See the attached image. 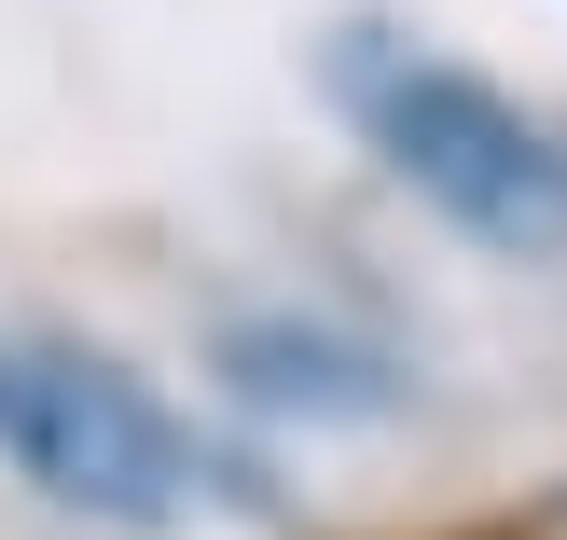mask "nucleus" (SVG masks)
Wrapping results in <instances>:
<instances>
[{
    "label": "nucleus",
    "mask_w": 567,
    "mask_h": 540,
    "mask_svg": "<svg viewBox=\"0 0 567 540\" xmlns=\"http://www.w3.org/2000/svg\"><path fill=\"white\" fill-rule=\"evenodd\" d=\"M236 388L249 403H277V416H374L388 388H374V360H347L332 333H291V319H236Z\"/></svg>",
    "instance_id": "3"
},
{
    "label": "nucleus",
    "mask_w": 567,
    "mask_h": 540,
    "mask_svg": "<svg viewBox=\"0 0 567 540\" xmlns=\"http://www.w3.org/2000/svg\"><path fill=\"white\" fill-rule=\"evenodd\" d=\"M347 111L388 153V181H415L457 236L513 249V264H554L567 249V153L498 98L485 70H443V55H347Z\"/></svg>",
    "instance_id": "1"
},
{
    "label": "nucleus",
    "mask_w": 567,
    "mask_h": 540,
    "mask_svg": "<svg viewBox=\"0 0 567 540\" xmlns=\"http://www.w3.org/2000/svg\"><path fill=\"white\" fill-rule=\"evenodd\" d=\"M0 471L42 486L55 513H111L153 527L194 499V430L97 347H55V333H0Z\"/></svg>",
    "instance_id": "2"
}]
</instances>
